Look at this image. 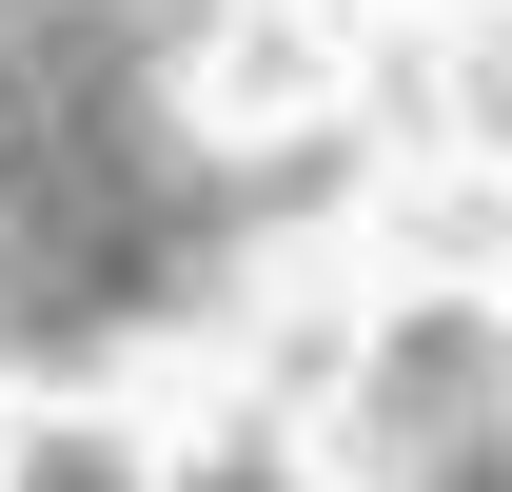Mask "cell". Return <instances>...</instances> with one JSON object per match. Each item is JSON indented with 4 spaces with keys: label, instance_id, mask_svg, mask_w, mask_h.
Listing matches in <instances>:
<instances>
[{
    "label": "cell",
    "instance_id": "cell-1",
    "mask_svg": "<svg viewBox=\"0 0 512 492\" xmlns=\"http://www.w3.org/2000/svg\"><path fill=\"white\" fill-rule=\"evenodd\" d=\"M158 40H178V0H0V355L138 335L256 217L355 178L335 138H296V158H178Z\"/></svg>",
    "mask_w": 512,
    "mask_h": 492
},
{
    "label": "cell",
    "instance_id": "cell-2",
    "mask_svg": "<svg viewBox=\"0 0 512 492\" xmlns=\"http://www.w3.org/2000/svg\"><path fill=\"white\" fill-rule=\"evenodd\" d=\"M375 453L394 492H493V315H414L375 355Z\"/></svg>",
    "mask_w": 512,
    "mask_h": 492
},
{
    "label": "cell",
    "instance_id": "cell-3",
    "mask_svg": "<svg viewBox=\"0 0 512 492\" xmlns=\"http://www.w3.org/2000/svg\"><path fill=\"white\" fill-rule=\"evenodd\" d=\"M20 492H138V473H119V453H99V433H60V453H40V473H20Z\"/></svg>",
    "mask_w": 512,
    "mask_h": 492
},
{
    "label": "cell",
    "instance_id": "cell-4",
    "mask_svg": "<svg viewBox=\"0 0 512 492\" xmlns=\"http://www.w3.org/2000/svg\"><path fill=\"white\" fill-rule=\"evenodd\" d=\"M197 492H296V473H276V453H217V473H197Z\"/></svg>",
    "mask_w": 512,
    "mask_h": 492
}]
</instances>
